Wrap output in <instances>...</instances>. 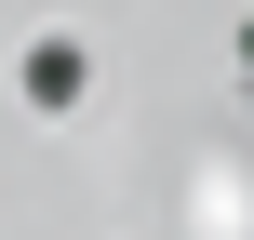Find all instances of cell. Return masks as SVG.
<instances>
[{"instance_id": "6da1fadb", "label": "cell", "mask_w": 254, "mask_h": 240, "mask_svg": "<svg viewBox=\"0 0 254 240\" xmlns=\"http://www.w3.org/2000/svg\"><path fill=\"white\" fill-rule=\"evenodd\" d=\"M80 40H27V107H80Z\"/></svg>"}]
</instances>
